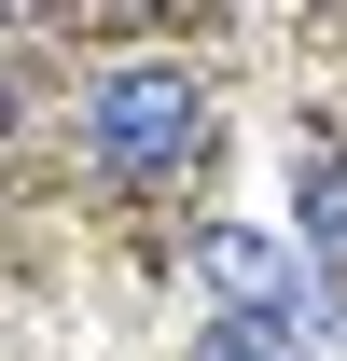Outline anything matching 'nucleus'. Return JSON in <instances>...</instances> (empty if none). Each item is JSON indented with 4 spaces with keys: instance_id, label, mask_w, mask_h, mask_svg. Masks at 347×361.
<instances>
[{
    "instance_id": "f257e3e1",
    "label": "nucleus",
    "mask_w": 347,
    "mask_h": 361,
    "mask_svg": "<svg viewBox=\"0 0 347 361\" xmlns=\"http://www.w3.org/2000/svg\"><path fill=\"white\" fill-rule=\"evenodd\" d=\"M84 153L111 180H181L209 153V84L181 56H139V70H97L84 84Z\"/></svg>"
},
{
    "instance_id": "20e7f679",
    "label": "nucleus",
    "mask_w": 347,
    "mask_h": 361,
    "mask_svg": "<svg viewBox=\"0 0 347 361\" xmlns=\"http://www.w3.org/2000/svg\"><path fill=\"white\" fill-rule=\"evenodd\" d=\"M195 361H305V334H278V319H195Z\"/></svg>"
},
{
    "instance_id": "7ed1b4c3",
    "label": "nucleus",
    "mask_w": 347,
    "mask_h": 361,
    "mask_svg": "<svg viewBox=\"0 0 347 361\" xmlns=\"http://www.w3.org/2000/svg\"><path fill=\"white\" fill-rule=\"evenodd\" d=\"M305 250L347 264V153H305Z\"/></svg>"
},
{
    "instance_id": "f03ea898",
    "label": "nucleus",
    "mask_w": 347,
    "mask_h": 361,
    "mask_svg": "<svg viewBox=\"0 0 347 361\" xmlns=\"http://www.w3.org/2000/svg\"><path fill=\"white\" fill-rule=\"evenodd\" d=\"M195 278L222 292V319H278V334H305V250L264 223H209L195 236Z\"/></svg>"
}]
</instances>
